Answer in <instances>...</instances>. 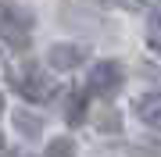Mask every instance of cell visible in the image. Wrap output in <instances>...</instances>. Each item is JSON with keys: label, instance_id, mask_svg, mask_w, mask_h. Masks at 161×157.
I'll list each match as a JSON object with an SVG mask.
<instances>
[{"label": "cell", "instance_id": "obj_1", "mask_svg": "<svg viewBox=\"0 0 161 157\" xmlns=\"http://www.w3.org/2000/svg\"><path fill=\"white\" fill-rule=\"evenodd\" d=\"M0 39L14 50H25L32 39V11L22 4H0Z\"/></svg>", "mask_w": 161, "mask_h": 157}, {"label": "cell", "instance_id": "obj_2", "mask_svg": "<svg viewBox=\"0 0 161 157\" xmlns=\"http://www.w3.org/2000/svg\"><path fill=\"white\" fill-rule=\"evenodd\" d=\"M14 89L29 100V104H47V100L54 97V89H58V86H54V79L47 75L40 64H25V68L14 75Z\"/></svg>", "mask_w": 161, "mask_h": 157}, {"label": "cell", "instance_id": "obj_3", "mask_svg": "<svg viewBox=\"0 0 161 157\" xmlns=\"http://www.w3.org/2000/svg\"><path fill=\"white\" fill-rule=\"evenodd\" d=\"M90 93H97V97H115L118 89H122V82H125V75H122V68L115 61H97L90 68Z\"/></svg>", "mask_w": 161, "mask_h": 157}, {"label": "cell", "instance_id": "obj_4", "mask_svg": "<svg viewBox=\"0 0 161 157\" xmlns=\"http://www.w3.org/2000/svg\"><path fill=\"white\" fill-rule=\"evenodd\" d=\"M82 57H86V50H82V47H75V43H54L50 54H47L50 68H58V71H72V68H79Z\"/></svg>", "mask_w": 161, "mask_h": 157}, {"label": "cell", "instance_id": "obj_5", "mask_svg": "<svg viewBox=\"0 0 161 157\" xmlns=\"http://www.w3.org/2000/svg\"><path fill=\"white\" fill-rule=\"evenodd\" d=\"M136 114L140 122H147L150 128H161V93H147L136 100Z\"/></svg>", "mask_w": 161, "mask_h": 157}, {"label": "cell", "instance_id": "obj_6", "mask_svg": "<svg viewBox=\"0 0 161 157\" xmlns=\"http://www.w3.org/2000/svg\"><path fill=\"white\" fill-rule=\"evenodd\" d=\"M64 122H68V125H82V122H86V93H72L68 97Z\"/></svg>", "mask_w": 161, "mask_h": 157}, {"label": "cell", "instance_id": "obj_7", "mask_svg": "<svg viewBox=\"0 0 161 157\" xmlns=\"http://www.w3.org/2000/svg\"><path fill=\"white\" fill-rule=\"evenodd\" d=\"M14 125H18V132H25V136H40L43 132V122L32 118V114H25V111H14Z\"/></svg>", "mask_w": 161, "mask_h": 157}, {"label": "cell", "instance_id": "obj_8", "mask_svg": "<svg viewBox=\"0 0 161 157\" xmlns=\"http://www.w3.org/2000/svg\"><path fill=\"white\" fill-rule=\"evenodd\" d=\"M43 157H75V143L68 139V136H58V139H50V146H47Z\"/></svg>", "mask_w": 161, "mask_h": 157}, {"label": "cell", "instance_id": "obj_9", "mask_svg": "<svg viewBox=\"0 0 161 157\" xmlns=\"http://www.w3.org/2000/svg\"><path fill=\"white\" fill-rule=\"evenodd\" d=\"M150 25H154V29H158V32H161V4H158V7H154V11H150Z\"/></svg>", "mask_w": 161, "mask_h": 157}, {"label": "cell", "instance_id": "obj_10", "mask_svg": "<svg viewBox=\"0 0 161 157\" xmlns=\"http://www.w3.org/2000/svg\"><path fill=\"white\" fill-rule=\"evenodd\" d=\"M11 157H32V154H25V150H14V154H11Z\"/></svg>", "mask_w": 161, "mask_h": 157}, {"label": "cell", "instance_id": "obj_11", "mask_svg": "<svg viewBox=\"0 0 161 157\" xmlns=\"http://www.w3.org/2000/svg\"><path fill=\"white\" fill-rule=\"evenodd\" d=\"M0 111H4V97H0Z\"/></svg>", "mask_w": 161, "mask_h": 157}, {"label": "cell", "instance_id": "obj_12", "mask_svg": "<svg viewBox=\"0 0 161 157\" xmlns=\"http://www.w3.org/2000/svg\"><path fill=\"white\" fill-rule=\"evenodd\" d=\"M0 146H4V139H0Z\"/></svg>", "mask_w": 161, "mask_h": 157}]
</instances>
